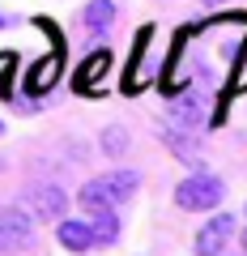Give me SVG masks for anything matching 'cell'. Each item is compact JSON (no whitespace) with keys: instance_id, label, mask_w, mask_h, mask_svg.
Masks as SVG:
<instances>
[{"instance_id":"obj_10","label":"cell","mask_w":247,"mask_h":256,"mask_svg":"<svg viewBox=\"0 0 247 256\" xmlns=\"http://www.w3.org/2000/svg\"><path fill=\"white\" fill-rule=\"evenodd\" d=\"M115 22V0H90L85 4V26L90 30H107Z\"/></svg>"},{"instance_id":"obj_12","label":"cell","mask_w":247,"mask_h":256,"mask_svg":"<svg viewBox=\"0 0 247 256\" xmlns=\"http://www.w3.org/2000/svg\"><path fill=\"white\" fill-rule=\"evenodd\" d=\"M162 141H166V146H171L175 154L183 158V162H192V154H196V141H188L183 132H175V128H162Z\"/></svg>"},{"instance_id":"obj_1","label":"cell","mask_w":247,"mask_h":256,"mask_svg":"<svg viewBox=\"0 0 247 256\" xmlns=\"http://www.w3.org/2000/svg\"><path fill=\"white\" fill-rule=\"evenodd\" d=\"M222 201H226V184H222L218 175H205V171L188 175V180L175 188V205H179V210H192V214L218 210Z\"/></svg>"},{"instance_id":"obj_4","label":"cell","mask_w":247,"mask_h":256,"mask_svg":"<svg viewBox=\"0 0 247 256\" xmlns=\"http://www.w3.org/2000/svg\"><path fill=\"white\" fill-rule=\"evenodd\" d=\"M230 239H235V214H213L196 230V256H222Z\"/></svg>"},{"instance_id":"obj_9","label":"cell","mask_w":247,"mask_h":256,"mask_svg":"<svg viewBox=\"0 0 247 256\" xmlns=\"http://www.w3.org/2000/svg\"><path fill=\"white\" fill-rule=\"evenodd\" d=\"M55 239H60L68 252H90V248H94V239H90V222H60Z\"/></svg>"},{"instance_id":"obj_11","label":"cell","mask_w":247,"mask_h":256,"mask_svg":"<svg viewBox=\"0 0 247 256\" xmlns=\"http://www.w3.org/2000/svg\"><path fill=\"white\" fill-rule=\"evenodd\" d=\"M128 146H132V137L119 124L102 128V154H107V158H124V154H128Z\"/></svg>"},{"instance_id":"obj_13","label":"cell","mask_w":247,"mask_h":256,"mask_svg":"<svg viewBox=\"0 0 247 256\" xmlns=\"http://www.w3.org/2000/svg\"><path fill=\"white\" fill-rule=\"evenodd\" d=\"M201 4H209V9H218V4H230V0H201Z\"/></svg>"},{"instance_id":"obj_7","label":"cell","mask_w":247,"mask_h":256,"mask_svg":"<svg viewBox=\"0 0 247 256\" xmlns=\"http://www.w3.org/2000/svg\"><path fill=\"white\" fill-rule=\"evenodd\" d=\"M171 116H175V124L188 128V132L205 124V107H201V98H196V94H183V98H175V102H171Z\"/></svg>"},{"instance_id":"obj_18","label":"cell","mask_w":247,"mask_h":256,"mask_svg":"<svg viewBox=\"0 0 247 256\" xmlns=\"http://www.w3.org/2000/svg\"><path fill=\"white\" fill-rule=\"evenodd\" d=\"M222 256H226V252H222Z\"/></svg>"},{"instance_id":"obj_8","label":"cell","mask_w":247,"mask_h":256,"mask_svg":"<svg viewBox=\"0 0 247 256\" xmlns=\"http://www.w3.org/2000/svg\"><path fill=\"white\" fill-rule=\"evenodd\" d=\"M77 201H81L85 218H94V214H107V210H115V201H111V192L102 188V180H90L81 192H77Z\"/></svg>"},{"instance_id":"obj_17","label":"cell","mask_w":247,"mask_h":256,"mask_svg":"<svg viewBox=\"0 0 247 256\" xmlns=\"http://www.w3.org/2000/svg\"><path fill=\"white\" fill-rule=\"evenodd\" d=\"M0 132H4V124H0Z\"/></svg>"},{"instance_id":"obj_5","label":"cell","mask_w":247,"mask_h":256,"mask_svg":"<svg viewBox=\"0 0 247 256\" xmlns=\"http://www.w3.org/2000/svg\"><path fill=\"white\" fill-rule=\"evenodd\" d=\"M102 188L111 192V201H115V210H119L124 201H132V196H137L141 175H137V171H111V175H102Z\"/></svg>"},{"instance_id":"obj_6","label":"cell","mask_w":247,"mask_h":256,"mask_svg":"<svg viewBox=\"0 0 247 256\" xmlns=\"http://www.w3.org/2000/svg\"><path fill=\"white\" fill-rule=\"evenodd\" d=\"M85 222H90V239H94V248H115V244H119V214H115V210L94 214V218H85Z\"/></svg>"},{"instance_id":"obj_3","label":"cell","mask_w":247,"mask_h":256,"mask_svg":"<svg viewBox=\"0 0 247 256\" xmlns=\"http://www.w3.org/2000/svg\"><path fill=\"white\" fill-rule=\"evenodd\" d=\"M30 239H34V218L26 210H0V256L21 252Z\"/></svg>"},{"instance_id":"obj_15","label":"cell","mask_w":247,"mask_h":256,"mask_svg":"<svg viewBox=\"0 0 247 256\" xmlns=\"http://www.w3.org/2000/svg\"><path fill=\"white\" fill-rule=\"evenodd\" d=\"M4 26H9V18H4V13H0V30H4Z\"/></svg>"},{"instance_id":"obj_16","label":"cell","mask_w":247,"mask_h":256,"mask_svg":"<svg viewBox=\"0 0 247 256\" xmlns=\"http://www.w3.org/2000/svg\"><path fill=\"white\" fill-rule=\"evenodd\" d=\"M0 171H4V158H0Z\"/></svg>"},{"instance_id":"obj_14","label":"cell","mask_w":247,"mask_h":256,"mask_svg":"<svg viewBox=\"0 0 247 256\" xmlns=\"http://www.w3.org/2000/svg\"><path fill=\"white\" fill-rule=\"evenodd\" d=\"M239 244H243V256H247V230H243V235H239Z\"/></svg>"},{"instance_id":"obj_2","label":"cell","mask_w":247,"mask_h":256,"mask_svg":"<svg viewBox=\"0 0 247 256\" xmlns=\"http://www.w3.org/2000/svg\"><path fill=\"white\" fill-rule=\"evenodd\" d=\"M21 205H26V214L34 222H55V218H64L68 196H64L60 184H34V188L21 192Z\"/></svg>"}]
</instances>
